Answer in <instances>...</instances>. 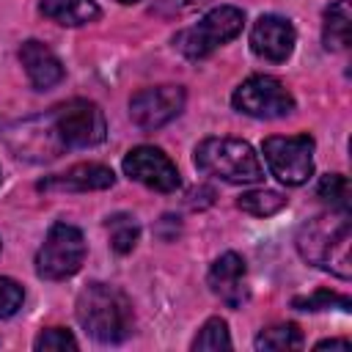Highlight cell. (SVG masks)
Wrapping results in <instances>:
<instances>
[{
    "instance_id": "6da1fadb",
    "label": "cell",
    "mask_w": 352,
    "mask_h": 352,
    "mask_svg": "<svg viewBox=\"0 0 352 352\" xmlns=\"http://www.w3.org/2000/svg\"><path fill=\"white\" fill-rule=\"evenodd\" d=\"M297 253L302 261L333 272L341 280L352 278V258H349V245H352V226H349V212L330 209L324 214H316L305 220L297 231Z\"/></svg>"
},
{
    "instance_id": "7a4b0ae2",
    "label": "cell",
    "mask_w": 352,
    "mask_h": 352,
    "mask_svg": "<svg viewBox=\"0 0 352 352\" xmlns=\"http://www.w3.org/2000/svg\"><path fill=\"white\" fill-rule=\"evenodd\" d=\"M74 314L80 327L102 344H121L135 327V311L129 297L121 289L99 280L88 283L77 294Z\"/></svg>"
},
{
    "instance_id": "3957f363",
    "label": "cell",
    "mask_w": 352,
    "mask_h": 352,
    "mask_svg": "<svg viewBox=\"0 0 352 352\" xmlns=\"http://www.w3.org/2000/svg\"><path fill=\"white\" fill-rule=\"evenodd\" d=\"M195 165L228 184H256L264 179L258 154L239 138H204L195 146Z\"/></svg>"
},
{
    "instance_id": "277c9868",
    "label": "cell",
    "mask_w": 352,
    "mask_h": 352,
    "mask_svg": "<svg viewBox=\"0 0 352 352\" xmlns=\"http://www.w3.org/2000/svg\"><path fill=\"white\" fill-rule=\"evenodd\" d=\"M242 25H245V14L236 6H217L206 11L195 25L176 33L173 44L184 58L198 60L214 52L217 47H223L226 41L236 38L242 33Z\"/></svg>"
},
{
    "instance_id": "5b68a950",
    "label": "cell",
    "mask_w": 352,
    "mask_h": 352,
    "mask_svg": "<svg viewBox=\"0 0 352 352\" xmlns=\"http://www.w3.org/2000/svg\"><path fill=\"white\" fill-rule=\"evenodd\" d=\"M85 261V239L82 231L69 223H52L44 245L36 253V272L44 280L72 278Z\"/></svg>"
},
{
    "instance_id": "8992f818",
    "label": "cell",
    "mask_w": 352,
    "mask_h": 352,
    "mask_svg": "<svg viewBox=\"0 0 352 352\" xmlns=\"http://www.w3.org/2000/svg\"><path fill=\"white\" fill-rule=\"evenodd\" d=\"M270 173L286 187H300L314 173V138L302 135H272L261 143Z\"/></svg>"
},
{
    "instance_id": "52a82bcc",
    "label": "cell",
    "mask_w": 352,
    "mask_h": 352,
    "mask_svg": "<svg viewBox=\"0 0 352 352\" xmlns=\"http://www.w3.org/2000/svg\"><path fill=\"white\" fill-rule=\"evenodd\" d=\"M50 121H52L60 143L74 146V148L96 146L107 135L104 113L99 110V104H94L88 99H69V102L58 104L50 113Z\"/></svg>"
},
{
    "instance_id": "ba28073f",
    "label": "cell",
    "mask_w": 352,
    "mask_h": 352,
    "mask_svg": "<svg viewBox=\"0 0 352 352\" xmlns=\"http://www.w3.org/2000/svg\"><path fill=\"white\" fill-rule=\"evenodd\" d=\"M231 104L253 118H283L294 110V96L280 80L270 74H253L234 91Z\"/></svg>"
},
{
    "instance_id": "9c48e42d",
    "label": "cell",
    "mask_w": 352,
    "mask_h": 352,
    "mask_svg": "<svg viewBox=\"0 0 352 352\" xmlns=\"http://www.w3.org/2000/svg\"><path fill=\"white\" fill-rule=\"evenodd\" d=\"M184 102H187V94L182 85H173V82L151 85V88L138 91L129 99V118L140 129L151 132V129H160L168 121H173L184 110Z\"/></svg>"
},
{
    "instance_id": "30bf717a",
    "label": "cell",
    "mask_w": 352,
    "mask_h": 352,
    "mask_svg": "<svg viewBox=\"0 0 352 352\" xmlns=\"http://www.w3.org/2000/svg\"><path fill=\"white\" fill-rule=\"evenodd\" d=\"M124 173L148 190L157 192H173L179 187V170L170 162V157L157 146H135L124 157Z\"/></svg>"
},
{
    "instance_id": "8fae6325",
    "label": "cell",
    "mask_w": 352,
    "mask_h": 352,
    "mask_svg": "<svg viewBox=\"0 0 352 352\" xmlns=\"http://www.w3.org/2000/svg\"><path fill=\"white\" fill-rule=\"evenodd\" d=\"M294 41H297L294 25L278 14L258 16L253 30H250V50L270 63H283L292 55Z\"/></svg>"
},
{
    "instance_id": "7c38bea8",
    "label": "cell",
    "mask_w": 352,
    "mask_h": 352,
    "mask_svg": "<svg viewBox=\"0 0 352 352\" xmlns=\"http://www.w3.org/2000/svg\"><path fill=\"white\" fill-rule=\"evenodd\" d=\"M245 258L239 253H223L209 270V289L228 308H242L248 302V280H245Z\"/></svg>"
},
{
    "instance_id": "4fadbf2b",
    "label": "cell",
    "mask_w": 352,
    "mask_h": 352,
    "mask_svg": "<svg viewBox=\"0 0 352 352\" xmlns=\"http://www.w3.org/2000/svg\"><path fill=\"white\" fill-rule=\"evenodd\" d=\"M113 182H116V176L107 165L80 162L63 173L47 176L44 182H38V190H44V192H88V190H107V187H113Z\"/></svg>"
},
{
    "instance_id": "5bb4252c",
    "label": "cell",
    "mask_w": 352,
    "mask_h": 352,
    "mask_svg": "<svg viewBox=\"0 0 352 352\" xmlns=\"http://www.w3.org/2000/svg\"><path fill=\"white\" fill-rule=\"evenodd\" d=\"M19 60L25 66V74H28L30 85L38 88V91H47V88H52L63 80V63L58 60V55L47 44H41L36 38H28L19 47Z\"/></svg>"
},
{
    "instance_id": "9a60e30c",
    "label": "cell",
    "mask_w": 352,
    "mask_h": 352,
    "mask_svg": "<svg viewBox=\"0 0 352 352\" xmlns=\"http://www.w3.org/2000/svg\"><path fill=\"white\" fill-rule=\"evenodd\" d=\"M38 8L47 19L66 28H80L102 16V8L94 0H41Z\"/></svg>"
},
{
    "instance_id": "2e32d148",
    "label": "cell",
    "mask_w": 352,
    "mask_h": 352,
    "mask_svg": "<svg viewBox=\"0 0 352 352\" xmlns=\"http://www.w3.org/2000/svg\"><path fill=\"white\" fill-rule=\"evenodd\" d=\"M352 38V6L349 0H336L324 11V25H322V41L327 50L338 52L346 50Z\"/></svg>"
},
{
    "instance_id": "e0dca14e",
    "label": "cell",
    "mask_w": 352,
    "mask_h": 352,
    "mask_svg": "<svg viewBox=\"0 0 352 352\" xmlns=\"http://www.w3.org/2000/svg\"><path fill=\"white\" fill-rule=\"evenodd\" d=\"M236 206L253 217H270L286 206V195L278 190H250L236 198Z\"/></svg>"
},
{
    "instance_id": "ac0fdd59",
    "label": "cell",
    "mask_w": 352,
    "mask_h": 352,
    "mask_svg": "<svg viewBox=\"0 0 352 352\" xmlns=\"http://www.w3.org/2000/svg\"><path fill=\"white\" fill-rule=\"evenodd\" d=\"M104 226H107V234H110V248H113L116 253L124 256V253H129V250L138 245L140 228H138V223H135L132 214H124V212L110 214V217L104 220Z\"/></svg>"
},
{
    "instance_id": "d6986e66",
    "label": "cell",
    "mask_w": 352,
    "mask_h": 352,
    "mask_svg": "<svg viewBox=\"0 0 352 352\" xmlns=\"http://www.w3.org/2000/svg\"><path fill=\"white\" fill-rule=\"evenodd\" d=\"M300 346H302V333L294 322L264 327L256 336V349H300Z\"/></svg>"
},
{
    "instance_id": "ffe728a7",
    "label": "cell",
    "mask_w": 352,
    "mask_h": 352,
    "mask_svg": "<svg viewBox=\"0 0 352 352\" xmlns=\"http://www.w3.org/2000/svg\"><path fill=\"white\" fill-rule=\"evenodd\" d=\"M316 195H319L330 209L349 212L352 190H349V179H346V176H341V173H327V176H322L319 184H316Z\"/></svg>"
},
{
    "instance_id": "44dd1931",
    "label": "cell",
    "mask_w": 352,
    "mask_h": 352,
    "mask_svg": "<svg viewBox=\"0 0 352 352\" xmlns=\"http://www.w3.org/2000/svg\"><path fill=\"white\" fill-rule=\"evenodd\" d=\"M231 346V336H228V324L220 316H212L204 322V327L198 330V336L192 338V349H228Z\"/></svg>"
},
{
    "instance_id": "7402d4cb",
    "label": "cell",
    "mask_w": 352,
    "mask_h": 352,
    "mask_svg": "<svg viewBox=\"0 0 352 352\" xmlns=\"http://www.w3.org/2000/svg\"><path fill=\"white\" fill-rule=\"evenodd\" d=\"M292 305L294 308H300V311H327V308H341V311H349V297H344V294H336V292H330V289H316L314 294H308V297H294L292 300Z\"/></svg>"
},
{
    "instance_id": "603a6c76",
    "label": "cell",
    "mask_w": 352,
    "mask_h": 352,
    "mask_svg": "<svg viewBox=\"0 0 352 352\" xmlns=\"http://www.w3.org/2000/svg\"><path fill=\"white\" fill-rule=\"evenodd\" d=\"M33 346L38 352H66V349H77V338L69 330H63V327H47L36 338Z\"/></svg>"
},
{
    "instance_id": "cb8c5ba5",
    "label": "cell",
    "mask_w": 352,
    "mask_h": 352,
    "mask_svg": "<svg viewBox=\"0 0 352 352\" xmlns=\"http://www.w3.org/2000/svg\"><path fill=\"white\" fill-rule=\"evenodd\" d=\"M22 302H25V292H22V286H19L16 280L0 275V319L14 316V314L22 308Z\"/></svg>"
},
{
    "instance_id": "d4e9b609",
    "label": "cell",
    "mask_w": 352,
    "mask_h": 352,
    "mask_svg": "<svg viewBox=\"0 0 352 352\" xmlns=\"http://www.w3.org/2000/svg\"><path fill=\"white\" fill-rule=\"evenodd\" d=\"M204 3L206 0H157L154 11L162 14V16H182V14H187V11H192Z\"/></svg>"
},
{
    "instance_id": "484cf974",
    "label": "cell",
    "mask_w": 352,
    "mask_h": 352,
    "mask_svg": "<svg viewBox=\"0 0 352 352\" xmlns=\"http://www.w3.org/2000/svg\"><path fill=\"white\" fill-rule=\"evenodd\" d=\"M316 349H349V341L346 338H324L316 344Z\"/></svg>"
},
{
    "instance_id": "4316f807",
    "label": "cell",
    "mask_w": 352,
    "mask_h": 352,
    "mask_svg": "<svg viewBox=\"0 0 352 352\" xmlns=\"http://www.w3.org/2000/svg\"><path fill=\"white\" fill-rule=\"evenodd\" d=\"M118 3H124V6H129V3H138V0H118Z\"/></svg>"
},
{
    "instance_id": "83f0119b",
    "label": "cell",
    "mask_w": 352,
    "mask_h": 352,
    "mask_svg": "<svg viewBox=\"0 0 352 352\" xmlns=\"http://www.w3.org/2000/svg\"><path fill=\"white\" fill-rule=\"evenodd\" d=\"M0 248H3V242H0Z\"/></svg>"
}]
</instances>
